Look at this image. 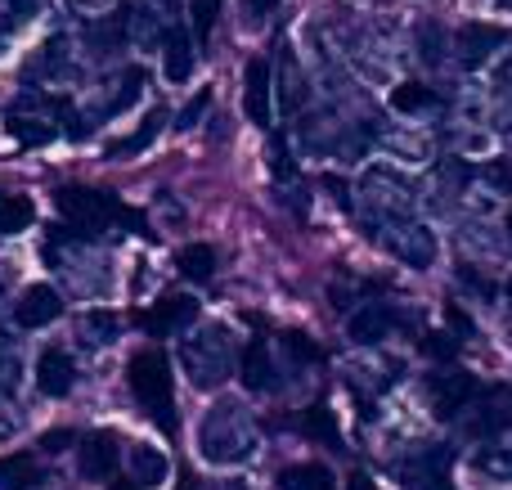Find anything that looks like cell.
Here are the masks:
<instances>
[{
    "label": "cell",
    "mask_w": 512,
    "mask_h": 490,
    "mask_svg": "<svg viewBox=\"0 0 512 490\" xmlns=\"http://www.w3.org/2000/svg\"><path fill=\"white\" fill-rule=\"evenodd\" d=\"M378 144L391 153V158H405V162H432V153H436V135L427 131V126H418L414 117L378 131Z\"/></svg>",
    "instance_id": "7c38bea8"
},
{
    "label": "cell",
    "mask_w": 512,
    "mask_h": 490,
    "mask_svg": "<svg viewBox=\"0 0 512 490\" xmlns=\"http://www.w3.org/2000/svg\"><path fill=\"white\" fill-rule=\"evenodd\" d=\"M32 14H36V0H0V18H5L9 27L23 23V18H32Z\"/></svg>",
    "instance_id": "74e56055"
},
{
    "label": "cell",
    "mask_w": 512,
    "mask_h": 490,
    "mask_svg": "<svg viewBox=\"0 0 512 490\" xmlns=\"http://www.w3.org/2000/svg\"><path fill=\"white\" fill-rule=\"evenodd\" d=\"M167 473H171V464H167L162 450H153V446H135L131 450V477L144 490H158L162 482H167Z\"/></svg>",
    "instance_id": "cb8c5ba5"
},
{
    "label": "cell",
    "mask_w": 512,
    "mask_h": 490,
    "mask_svg": "<svg viewBox=\"0 0 512 490\" xmlns=\"http://www.w3.org/2000/svg\"><path fill=\"white\" fill-rule=\"evenodd\" d=\"M140 90H144V72L140 68H126V72H117L113 81H108V90L99 95V104H95V117H113V113H126V108L140 99Z\"/></svg>",
    "instance_id": "44dd1931"
},
{
    "label": "cell",
    "mask_w": 512,
    "mask_h": 490,
    "mask_svg": "<svg viewBox=\"0 0 512 490\" xmlns=\"http://www.w3.org/2000/svg\"><path fill=\"white\" fill-rule=\"evenodd\" d=\"M490 63H495V86L512 90V45H504V50H499Z\"/></svg>",
    "instance_id": "ab89813d"
},
{
    "label": "cell",
    "mask_w": 512,
    "mask_h": 490,
    "mask_svg": "<svg viewBox=\"0 0 512 490\" xmlns=\"http://www.w3.org/2000/svg\"><path fill=\"white\" fill-rule=\"evenodd\" d=\"M414 189H409L405 176H396L391 167H373L364 171L360 189H355V207H360L364 225L373 230H382L387 221H405V216H414Z\"/></svg>",
    "instance_id": "3957f363"
},
{
    "label": "cell",
    "mask_w": 512,
    "mask_h": 490,
    "mask_svg": "<svg viewBox=\"0 0 512 490\" xmlns=\"http://www.w3.org/2000/svg\"><path fill=\"white\" fill-rule=\"evenodd\" d=\"M508 45V36L499 32V27H490V23H472V27H463L459 32V59L468 63V68H481V63H490L499 50Z\"/></svg>",
    "instance_id": "2e32d148"
},
{
    "label": "cell",
    "mask_w": 512,
    "mask_h": 490,
    "mask_svg": "<svg viewBox=\"0 0 512 490\" xmlns=\"http://www.w3.org/2000/svg\"><path fill=\"white\" fill-rule=\"evenodd\" d=\"M477 468L490 482H512V446H486L477 450Z\"/></svg>",
    "instance_id": "d6a6232c"
},
{
    "label": "cell",
    "mask_w": 512,
    "mask_h": 490,
    "mask_svg": "<svg viewBox=\"0 0 512 490\" xmlns=\"http://www.w3.org/2000/svg\"><path fill=\"white\" fill-rule=\"evenodd\" d=\"M194 320H198V302L194 297H185V293H176V297H162L153 311H144L140 324L153 333V338H171V333L189 329Z\"/></svg>",
    "instance_id": "4fadbf2b"
},
{
    "label": "cell",
    "mask_w": 512,
    "mask_h": 490,
    "mask_svg": "<svg viewBox=\"0 0 512 490\" xmlns=\"http://www.w3.org/2000/svg\"><path fill=\"white\" fill-rule=\"evenodd\" d=\"M261 446V432H256V419L243 410L239 401H216L207 410L203 428H198V455L216 468L243 464V459L256 455Z\"/></svg>",
    "instance_id": "6da1fadb"
},
{
    "label": "cell",
    "mask_w": 512,
    "mask_h": 490,
    "mask_svg": "<svg viewBox=\"0 0 512 490\" xmlns=\"http://www.w3.org/2000/svg\"><path fill=\"white\" fill-rule=\"evenodd\" d=\"M306 432H310V437H324L328 446H337V428H333V419H328L324 405H315V410L306 414Z\"/></svg>",
    "instance_id": "e575fe53"
},
{
    "label": "cell",
    "mask_w": 512,
    "mask_h": 490,
    "mask_svg": "<svg viewBox=\"0 0 512 490\" xmlns=\"http://www.w3.org/2000/svg\"><path fill=\"white\" fill-rule=\"evenodd\" d=\"M427 396H432V410L441 414V419H454V414H463L472 405L477 383H472V374H463V369H441V374L427 378Z\"/></svg>",
    "instance_id": "30bf717a"
},
{
    "label": "cell",
    "mask_w": 512,
    "mask_h": 490,
    "mask_svg": "<svg viewBox=\"0 0 512 490\" xmlns=\"http://www.w3.org/2000/svg\"><path fill=\"white\" fill-rule=\"evenodd\" d=\"M274 81H270V63L265 59H252L248 72H243V108H248V117L256 126H270V95H274Z\"/></svg>",
    "instance_id": "9a60e30c"
},
{
    "label": "cell",
    "mask_w": 512,
    "mask_h": 490,
    "mask_svg": "<svg viewBox=\"0 0 512 490\" xmlns=\"http://www.w3.org/2000/svg\"><path fill=\"white\" fill-rule=\"evenodd\" d=\"M203 108H207V95H198L194 104H189L185 113H180V126H194V122H198V113H203Z\"/></svg>",
    "instance_id": "b9f144b4"
},
{
    "label": "cell",
    "mask_w": 512,
    "mask_h": 490,
    "mask_svg": "<svg viewBox=\"0 0 512 490\" xmlns=\"http://www.w3.org/2000/svg\"><path fill=\"white\" fill-rule=\"evenodd\" d=\"M72 9H77L81 18H99V14H113L117 5H122V0H68Z\"/></svg>",
    "instance_id": "f35d334b"
},
{
    "label": "cell",
    "mask_w": 512,
    "mask_h": 490,
    "mask_svg": "<svg viewBox=\"0 0 512 490\" xmlns=\"http://www.w3.org/2000/svg\"><path fill=\"white\" fill-rule=\"evenodd\" d=\"M59 311H63L59 293H54L50 284H36V288H27L23 302L14 306V320L23 324V329H45V324L59 320Z\"/></svg>",
    "instance_id": "e0dca14e"
},
{
    "label": "cell",
    "mask_w": 512,
    "mask_h": 490,
    "mask_svg": "<svg viewBox=\"0 0 512 490\" xmlns=\"http://www.w3.org/2000/svg\"><path fill=\"white\" fill-rule=\"evenodd\" d=\"M508 234H512V212H508Z\"/></svg>",
    "instance_id": "ee69618b"
},
{
    "label": "cell",
    "mask_w": 512,
    "mask_h": 490,
    "mask_svg": "<svg viewBox=\"0 0 512 490\" xmlns=\"http://www.w3.org/2000/svg\"><path fill=\"white\" fill-rule=\"evenodd\" d=\"M171 5L167 0H140V5H131V14H126V41H131V50H162L171 36Z\"/></svg>",
    "instance_id": "ba28073f"
},
{
    "label": "cell",
    "mask_w": 512,
    "mask_h": 490,
    "mask_svg": "<svg viewBox=\"0 0 512 490\" xmlns=\"http://www.w3.org/2000/svg\"><path fill=\"white\" fill-rule=\"evenodd\" d=\"M162 50H167V77L171 81H185L189 72H194V41L185 36V27H171Z\"/></svg>",
    "instance_id": "4316f807"
},
{
    "label": "cell",
    "mask_w": 512,
    "mask_h": 490,
    "mask_svg": "<svg viewBox=\"0 0 512 490\" xmlns=\"http://www.w3.org/2000/svg\"><path fill=\"white\" fill-rule=\"evenodd\" d=\"M63 117H68V108L59 99H50L45 90H36V95H23L9 108V131L23 144H50L63 131Z\"/></svg>",
    "instance_id": "8992f818"
},
{
    "label": "cell",
    "mask_w": 512,
    "mask_h": 490,
    "mask_svg": "<svg viewBox=\"0 0 512 490\" xmlns=\"http://www.w3.org/2000/svg\"><path fill=\"white\" fill-rule=\"evenodd\" d=\"M378 234V243L391 252L396 261H405V266L414 270H427L436 261V234L427 230L423 221H414V216H405V221H387Z\"/></svg>",
    "instance_id": "52a82bcc"
},
{
    "label": "cell",
    "mask_w": 512,
    "mask_h": 490,
    "mask_svg": "<svg viewBox=\"0 0 512 490\" xmlns=\"http://www.w3.org/2000/svg\"><path fill=\"white\" fill-rule=\"evenodd\" d=\"M351 59L360 63L369 77H378V81L396 77V68H400V41H396V32H391V27H373V32H364L360 41H355Z\"/></svg>",
    "instance_id": "9c48e42d"
},
{
    "label": "cell",
    "mask_w": 512,
    "mask_h": 490,
    "mask_svg": "<svg viewBox=\"0 0 512 490\" xmlns=\"http://www.w3.org/2000/svg\"><path fill=\"white\" fill-rule=\"evenodd\" d=\"M418 36H423V59H427V63H441V32L427 23Z\"/></svg>",
    "instance_id": "60d3db41"
},
{
    "label": "cell",
    "mask_w": 512,
    "mask_h": 490,
    "mask_svg": "<svg viewBox=\"0 0 512 490\" xmlns=\"http://www.w3.org/2000/svg\"><path fill=\"white\" fill-rule=\"evenodd\" d=\"M243 383H248L252 392H274V387H279V369H274L270 342L256 338L248 347V356H243Z\"/></svg>",
    "instance_id": "603a6c76"
},
{
    "label": "cell",
    "mask_w": 512,
    "mask_h": 490,
    "mask_svg": "<svg viewBox=\"0 0 512 490\" xmlns=\"http://www.w3.org/2000/svg\"><path fill=\"white\" fill-rule=\"evenodd\" d=\"M32 216H36L32 198H5V203H0V234L27 230V225H32Z\"/></svg>",
    "instance_id": "836d02e7"
},
{
    "label": "cell",
    "mask_w": 512,
    "mask_h": 490,
    "mask_svg": "<svg viewBox=\"0 0 512 490\" xmlns=\"http://www.w3.org/2000/svg\"><path fill=\"white\" fill-rule=\"evenodd\" d=\"M158 122H162V117H153V122H149V126H144V131H135V135H131V140H122V144H117V149H113V158H126V153H140V149H144V144H149V140H153V135H158Z\"/></svg>",
    "instance_id": "8d00e7d4"
},
{
    "label": "cell",
    "mask_w": 512,
    "mask_h": 490,
    "mask_svg": "<svg viewBox=\"0 0 512 490\" xmlns=\"http://www.w3.org/2000/svg\"><path fill=\"white\" fill-rule=\"evenodd\" d=\"M504 5H512V0H504Z\"/></svg>",
    "instance_id": "7dc6e473"
},
{
    "label": "cell",
    "mask_w": 512,
    "mask_h": 490,
    "mask_svg": "<svg viewBox=\"0 0 512 490\" xmlns=\"http://www.w3.org/2000/svg\"><path fill=\"white\" fill-rule=\"evenodd\" d=\"M216 23V0H194V41L203 45Z\"/></svg>",
    "instance_id": "d590c367"
},
{
    "label": "cell",
    "mask_w": 512,
    "mask_h": 490,
    "mask_svg": "<svg viewBox=\"0 0 512 490\" xmlns=\"http://www.w3.org/2000/svg\"><path fill=\"white\" fill-rule=\"evenodd\" d=\"M126 383L140 410H149L162 428H171V360L162 351H140L126 365Z\"/></svg>",
    "instance_id": "277c9868"
},
{
    "label": "cell",
    "mask_w": 512,
    "mask_h": 490,
    "mask_svg": "<svg viewBox=\"0 0 512 490\" xmlns=\"http://www.w3.org/2000/svg\"><path fill=\"white\" fill-rule=\"evenodd\" d=\"M400 486L405 490H454L450 486V455L445 450H414L400 464Z\"/></svg>",
    "instance_id": "8fae6325"
},
{
    "label": "cell",
    "mask_w": 512,
    "mask_h": 490,
    "mask_svg": "<svg viewBox=\"0 0 512 490\" xmlns=\"http://www.w3.org/2000/svg\"><path fill=\"white\" fill-rule=\"evenodd\" d=\"M508 297H512V279H508Z\"/></svg>",
    "instance_id": "f6af8a7d"
},
{
    "label": "cell",
    "mask_w": 512,
    "mask_h": 490,
    "mask_svg": "<svg viewBox=\"0 0 512 490\" xmlns=\"http://www.w3.org/2000/svg\"><path fill=\"white\" fill-rule=\"evenodd\" d=\"M274 95H279L283 113H297L301 99H306V81H301V68H297V59H292L288 50L279 54V86H274Z\"/></svg>",
    "instance_id": "d4e9b609"
},
{
    "label": "cell",
    "mask_w": 512,
    "mask_h": 490,
    "mask_svg": "<svg viewBox=\"0 0 512 490\" xmlns=\"http://www.w3.org/2000/svg\"><path fill=\"white\" fill-rule=\"evenodd\" d=\"M279 490H337V486L324 464H292L288 473L279 477Z\"/></svg>",
    "instance_id": "83f0119b"
},
{
    "label": "cell",
    "mask_w": 512,
    "mask_h": 490,
    "mask_svg": "<svg viewBox=\"0 0 512 490\" xmlns=\"http://www.w3.org/2000/svg\"><path fill=\"white\" fill-rule=\"evenodd\" d=\"M468 410H477L468 428L477 432V437H495V432H504L508 423H512V392H486L481 401L472 396Z\"/></svg>",
    "instance_id": "d6986e66"
},
{
    "label": "cell",
    "mask_w": 512,
    "mask_h": 490,
    "mask_svg": "<svg viewBox=\"0 0 512 490\" xmlns=\"http://www.w3.org/2000/svg\"><path fill=\"white\" fill-rule=\"evenodd\" d=\"M72 383H77V369H72L68 351H45V356L36 360V387H41L45 396H68Z\"/></svg>",
    "instance_id": "7402d4cb"
},
{
    "label": "cell",
    "mask_w": 512,
    "mask_h": 490,
    "mask_svg": "<svg viewBox=\"0 0 512 490\" xmlns=\"http://www.w3.org/2000/svg\"><path fill=\"white\" fill-rule=\"evenodd\" d=\"M180 275L185 279H212L216 275V252H212V243H189L185 252H180Z\"/></svg>",
    "instance_id": "f546056e"
},
{
    "label": "cell",
    "mask_w": 512,
    "mask_h": 490,
    "mask_svg": "<svg viewBox=\"0 0 512 490\" xmlns=\"http://www.w3.org/2000/svg\"><path fill=\"white\" fill-rule=\"evenodd\" d=\"M391 329H396V311H391L387 302H369L351 315V338L360 342V347H373V342L391 338Z\"/></svg>",
    "instance_id": "ffe728a7"
},
{
    "label": "cell",
    "mask_w": 512,
    "mask_h": 490,
    "mask_svg": "<svg viewBox=\"0 0 512 490\" xmlns=\"http://www.w3.org/2000/svg\"><path fill=\"white\" fill-rule=\"evenodd\" d=\"M180 365L198 392H212L234 374V338L225 324H203L180 342Z\"/></svg>",
    "instance_id": "7a4b0ae2"
},
{
    "label": "cell",
    "mask_w": 512,
    "mask_h": 490,
    "mask_svg": "<svg viewBox=\"0 0 512 490\" xmlns=\"http://www.w3.org/2000/svg\"><path fill=\"white\" fill-rule=\"evenodd\" d=\"M117 490H131V486H117Z\"/></svg>",
    "instance_id": "bcb514c9"
},
{
    "label": "cell",
    "mask_w": 512,
    "mask_h": 490,
    "mask_svg": "<svg viewBox=\"0 0 512 490\" xmlns=\"http://www.w3.org/2000/svg\"><path fill=\"white\" fill-rule=\"evenodd\" d=\"M117 459H122V450H117L113 432H95V437L81 446V477H90V482H108V477L117 473Z\"/></svg>",
    "instance_id": "ac0fdd59"
},
{
    "label": "cell",
    "mask_w": 512,
    "mask_h": 490,
    "mask_svg": "<svg viewBox=\"0 0 512 490\" xmlns=\"http://www.w3.org/2000/svg\"><path fill=\"white\" fill-rule=\"evenodd\" d=\"M117 329H122V320H117L113 311L81 315V338H86V347H108V342H117Z\"/></svg>",
    "instance_id": "f1b7e54d"
},
{
    "label": "cell",
    "mask_w": 512,
    "mask_h": 490,
    "mask_svg": "<svg viewBox=\"0 0 512 490\" xmlns=\"http://www.w3.org/2000/svg\"><path fill=\"white\" fill-rule=\"evenodd\" d=\"M32 77L41 81L45 90H63L68 81H77V54H72V45L63 41V36H54L50 45L41 50V59H36Z\"/></svg>",
    "instance_id": "5bb4252c"
},
{
    "label": "cell",
    "mask_w": 512,
    "mask_h": 490,
    "mask_svg": "<svg viewBox=\"0 0 512 490\" xmlns=\"http://www.w3.org/2000/svg\"><path fill=\"white\" fill-rule=\"evenodd\" d=\"M59 212L68 216V225H77V234H95V230H104L108 221L135 225V216L126 212L113 194H104V189H81V185L59 189Z\"/></svg>",
    "instance_id": "5b68a950"
},
{
    "label": "cell",
    "mask_w": 512,
    "mask_h": 490,
    "mask_svg": "<svg viewBox=\"0 0 512 490\" xmlns=\"http://www.w3.org/2000/svg\"><path fill=\"white\" fill-rule=\"evenodd\" d=\"M248 5H252V14H270L274 0H248Z\"/></svg>",
    "instance_id": "7bdbcfd3"
},
{
    "label": "cell",
    "mask_w": 512,
    "mask_h": 490,
    "mask_svg": "<svg viewBox=\"0 0 512 490\" xmlns=\"http://www.w3.org/2000/svg\"><path fill=\"white\" fill-rule=\"evenodd\" d=\"M18 374H23V351L9 333H0V396H9L18 387Z\"/></svg>",
    "instance_id": "1f68e13d"
},
{
    "label": "cell",
    "mask_w": 512,
    "mask_h": 490,
    "mask_svg": "<svg viewBox=\"0 0 512 490\" xmlns=\"http://www.w3.org/2000/svg\"><path fill=\"white\" fill-rule=\"evenodd\" d=\"M36 482L32 455H0V490H27Z\"/></svg>",
    "instance_id": "4dcf8cb0"
},
{
    "label": "cell",
    "mask_w": 512,
    "mask_h": 490,
    "mask_svg": "<svg viewBox=\"0 0 512 490\" xmlns=\"http://www.w3.org/2000/svg\"><path fill=\"white\" fill-rule=\"evenodd\" d=\"M391 108H396V113H405V117H414V122H418V117L436 113V108H441V99H436L427 86H418V81H405V86L391 90Z\"/></svg>",
    "instance_id": "484cf974"
}]
</instances>
